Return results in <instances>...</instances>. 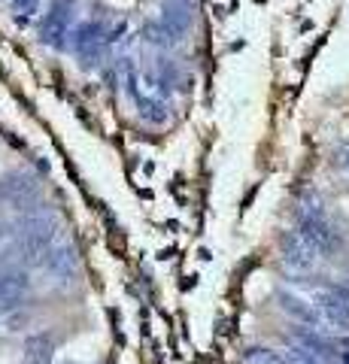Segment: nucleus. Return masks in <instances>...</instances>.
<instances>
[{
	"mask_svg": "<svg viewBox=\"0 0 349 364\" xmlns=\"http://www.w3.org/2000/svg\"><path fill=\"white\" fill-rule=\"evenodd\" d=\"M122 82L140 116L149 124H164L171 119V76L161 70H140L134 61L122 64Z\"/></svg>",
	"mask_w": 349,
	"mask_h": 364,
	"instance_id": "1",
	"label": "nucleus"
},
{
	"mask_svg": "<svg viewBox=\"0 0 349 364\" xmlns=\"http://www.w3.org/2000/svg\"><path fill=\"white\" fill-rule=\"evenodd\" d=\"M76 25H80V21H76V0H49L37 31H40V40L46 46L64 49V46H70Z\"/></svg>",
	"mask_w": 349,
	"mask_h": 364,
	"instance_id": "2",
	"label": "nucleus"
},
{
	"mask_svg": "<svg viewBox=\"0 0 349 364\" xmlns=\"http://www.w3.org/2000/svg\"><path fill=\"white\" fill-rule=\"evenodd\" d=\"M112 43V33L104 28V21H80L70 37V52L80 58L82 67H97Z\"/></svg>",
	"mask_w": 349,
	"mask_h": 364,
	"instance_id": "3",
	"label": "nucleus"
},
{
	"mask_svg": "<svg viewBox=\"0 0 349 364\" xmlns=\"http://www.w3.org/2000/svg\"><path fill=\"white\" fill-rule=\"evenodd\" d=\"M55 237H58V225H55L49 213H31L21 219V249L28 252L31 261H40L43 264Z\"/></svg>",
	"mask_w": 349,
	"mask_h": 364,
	"instance_id": "4",
	"label": "nucleus"
},
{
	"mask_svg": "<svg viewBox=\"0 0 349 364\" xmlns=\"http://www.w3.org/2000/svg\"><path fill=\"white\" fill-rule=\"evenodd\" d=\"M316 310L328 325L349 328V286H331L316 291Z\"/></svg>",
	"mask_w": 349,
	"mask_h": 364,
	"instance_id": "5",
	"label": "nucleus"
},
{
	"mask_svg": "<svg viewBox=\"0 0 349 364\" xmlns=\"http://www.w3.org/2000/svg\"><path fill=\"white\" fill-rule=\"evenodd\" d=\"M316 258H319V252H316V249H313L307 240H304L298 231H289V234L283 237V264H286L289 270L307 273V270L316 267Z\"/></svg>",
	"mask_w": 349,
	"mask_h": 364,
	"instance_id": "6",
	"label": "nucleus"
},
{
	"mask_svg": "<svg viewBox=\"0 0 349 364\" xmlns=\"http://www.w3.org/2000/svg\"><path fill=\"white\" fill-rule=\"evenodd\" d=\"M283 361H286V364H325V361H319L316 355H310V352L301 349V346H291V349L286 352Z\"/></svg>",
	"mask_w": 349,
	"mask_h": 364,
	"instance_id": "7",
	"label": "nucleus"
},
{
	"mask_svg": "<svg viewBox=\"0 0 349 364\" xmlns=\"http://www.w3.org/2000/svg\"><path fill=\"white\" fill-rule=\"evenodd\" d=\"M40 9V0H13V13H16V18H31L33 13Z\"/></svg>",
	"mask_w": 349,
	"mask_h": 364,
	"instance_id": "8",
	"label": "nucleus"
},
{
	"mask_svg": "<svg viewBox=\"0 0 349 364\" xmlns=\"http://www.w3.org/2000/svg\"><path fill=\"white\" fill-rule=\"evenodd\" d=\"M340 164H343V170H346V173H349V143L343 146V158H340Z\"/></svg>",
	"mask_w": 349,
	"mask_h": 364,
	"instance_id": "9",
	"label": "nucleus"
}]
</instances>
